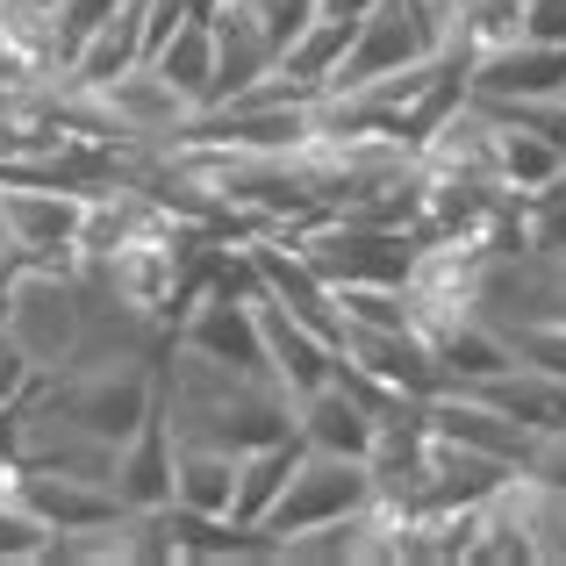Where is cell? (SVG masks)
I'll return each instance as SVG.
<instances>
[{"label": "cell", "mask_w": 566, "mask_h": 566, "mask_svg": "<svg viewBox=\"0 0 566 566\" xmlns=\"http://www.w3.org/2000/svg\"><path fill=\"white\" fill-rule=\"evenodd\" d=\"M374 502H380V488H374V467H366V459L302 452L294 481L280 488V502L259 516V531L287 553L294 538H308V531H323V524H345V516H366Z\"/></svg>", "instance_id": "obj_1"}, {"label": "cell", "mask_w": 566, "mask_h": 566, "mask_svg": "<svg viewBox=\"0 0 566 566\" xmlns=\"http://www.w3.org/2000/svg\"><path fill=\"white\" fill-rule=\"evenodd\" d=\"M43 401H51L72 430H86V438H101V444H123V438H137V423L158 409V366H80V374L43 387Z\"/></svg>", "instance_id": "obj_2"}, {"label": "cell", "mask_w": 566, "mask_h": 566, "mask_svg": "<svg viewBox=\"0 0 566 566\" xmlns=\"http://www.w3.org/2000/svg\"><path fill=\"white\" fill-rule=\"evenodd\" d=\"M0 331L29 352L36 374L51 366H72L86 352V308H80V273H14V294H8V316Z\"/></svg>", "instance_id": "obj_3"}, {"label": "cell", "mask_w": 566, "mask_h": 566, "mask_svg": "<svg viewBox=\"0 0 566 566\" xmlns=\"http://www.w3.org/2000/svg\"><path fill=\"white\" fill-rule=\"evenodd\" d=\"M86 101H94V115L108 123L115 144H172V129L193 115L187 94L151 65V57L129 65V72H115V80H101V86H86Z\"/></svg>", "instance_id": "obj_4"}, {"label": "cell", "mask_w": 566, "mask_h": 566, "mask_svg": "<svg viewBox=\"0 0 566 566\" xmlns=\"http://www.w3.org/2000/svg\"><path fill=\"white\" fill-rule=\"evenodd\" d=\"M172 352H193V359L222 366V374H237V380H273L265 331H259V302L201 294V302L180 316V331H172Z\"/></svg>", "instance_id": "obj_5"}, {"label": "cell", "mask_w": 566, "mask_h": 566, "mask_svg": "<svg viewBox=\"0 0 566 566\" xmlns=\"http://www.w3.org/2000/svg\"><path fill=\"white\" fill-rule=\"evenodd\" d=\"M14 495L51 524V538H80V531H108L123 524V495L108 481H86V473H57V467H22L14 473Z\"/></svg>", "instance_id": "obj_6"}, {"label": "cell", "mask_w": 566, "mask_h": 566, "mask_svg": "<svg viewBox=\"0 0 566 566\" xmlns=\"http://www.w3.org/2000/svg\"><path fill=\"white\" fill-rule=\"evenodd\" d=\"M345 366H359L380 395H401V401H430L444 387L438 352H430L423 331H352L345 337Z\"/></svg>", "instance_id": "obj_7"}, {"label": "cell", "mask_w": 566, "mask_h": 566, "mask_svg": "<svg viewBox=\"0 0 566 566\" xmlns=\"http://www.w3.org/2000/svg\"><path fill=\"white\" fill-rule=\"evenodd\" d=\"M473 94H502V101H559L566 94V43L538 36H510L495 51H481L467 65Z\"/></svg>", "instance_id": "obj_8"}, {"label": "cell", "mask_w": 566, "mask_h": 566, "mask_svg": "<svg viewBox=\"0 0 566 566\" xmlns=\"http://www.w3.org/2000/svg\"><path fill=\"white\" fill-rule=\"evenodd\" d=\"M259 331H265V359H273V380L287 387L294 401L316 395L323 380H337V366H345V352H337L323 331H308L302 316H287L273 294L259 302Z\"/></svg>", "instance_id": "obj_9"}, {"label": "cell", "mask_w": 566, "mask_h": 566, "mask_svg": "<svg viewBox=\"0 0 566 566\" xmlns=\"http://www.w3.org/2000/svg\"><path fill=\"white\" fill-rule=\"evenodd\" d=\"M208 22H216V80H208V108H222V101H244L251 86L273 72L280 51H273V36L259 29V14H251L244 0H222Z\"/></svg>", "instance_id": "obj_10"}, {"label": "cell", "mask_w": 566, "mask_h": 566, "mask_svg": "<svg viewBox=\"0 0 566 566\" xmlns=\"http://www.w3.org/2000/svg\"><path fill=\"white\" fill-rule=\"evenodd\" d=\"M467 395H481L488 409H502L516 430H531V438H566V380L538 374V366H510V374L467 387Z\"/></svg>", "instance_id": "obj_11"}, {"label": "cell", "mask_w": 566, "mask_h": 566, "mask_svg": "<svg viewBox=\"0 0 566 566\" xmlns=\"http://www.w3.org/2000/svg\"><path fill=\"white\" fill-rule=\"evenodd\" d=\"M172 510L237 516V452H222V444H208V438L172 444Z\"/></svg>", "instance_id": "obj_12"}, {"label": "cell", "mask_w": 566, "mask_h": 566, "mask_svg": "<svg viewBox=\"0 0 566 566\" xmlns=\"http://www.w3.org/2000/svg\"><path fill=\"white\" fill-rule=\"evenodd\" d=\"M430 352H438V374L444 387H481L495 374H510L516 352H510V331H488L481 316H452L430 331Z\"/></svg>", "instance_id": "obj_13"}, {"label": "cell", "mask_w": 566, "mask_h": 566, "mask_svg": "<svg viewBox=\"0 0 566 566\" xmlns=\"http://www.w3.org/2000/svg\"><path fill=\"white\" fill-rule=\"evenodd\" d=\"M352 29H359V22H331V14H316L308 29H294V36L280 43L273 72L294 86V94L323 101V94H331V80H337V65H345V51H352Z\"/></svg>", "instance_id": "obj_14"}, {"label": "cell", "mask_w": 566, "mask_h": 566, "mask_svg": "<svg viewBox=\"0 0 566 566\" xmlns=\"http://www.w3.org/2000/svg\"><path fill=\"white\" fill-rule=\"evenodd\" d=\"M559 172H566V151L553 137H538V129H524V123H495V187L502 193L538 201Z\"/></svg>", "instance_id": "obj_15"}, {"label": "cell", "mask_w": 566, "mask_h": 566, "mask_svg": "<svg viewBox=\"0 0 566 566\" xmlns=\"http://www.w3.org/2000/svg\"><path fill=\"white\" fill-rule=\"evenodd\" d=\"M302 430L294 438H273L259 444V452H237V524H259L265 510L280 502V488L294 481V467H302Z\"/></svg>", "instance_id": "obj_16"}, {"label": "cell", "mask_w": 566, "mask_h": 566, "mask_svg": "<svg viewBox=\"0 0 566 566\" xmlns=\"http://www.w3.org/2000/svg\"><path fill=\"white\" fill-rule=\"evenodd\" d=\"M151 65L187 94V108H208V80H216V22H208V14H187V22L151 51Z\"/></svg>", "instance_id": "obj_17"}, {"label": "cell", "mask_w": 566, "mask_h": 566, "mask_svg": "<svg viewBox=\"0 0 566 566\" xmlns=\"http://www.w3.org/2000/svg\"><path fill=\"white\" fill-rule=\"evenodd\" d=\"M337 316L352 331H416V294L409 287H337Z\"/></svg>", "instance_id": "obj_18"}, {"label": "cell", "mask_w": 566, "mask_h": 566, "mask_svg": "<svg viewBox=\"0 0 566 566\" xmlns=\"http://www.w3.org/2000/svg\"><path fill=\"white\" fill-rule=\"evenodd\" d=\"M51 545H57L51 524L14 488H0V566H36V559H51Z\"/></svg>", "instance_id": "obj_19"}, {"label": "cell", "mask_w": 566, "mask_h": 566, "mask_svg": "<svg viewBox=\"0 0 566 566\" xmlns=\"http://www.w3.org/2000/svg\"><path fill=\"white\" fill-rule=\"evenodd\" d=\"M516 366H538V374L566 380V316H538V323H516L510 331Z\"/></svg>", "instance_id": "obj_20"}, {"label": "cell", "mask_w": 566, "mask_h": 566, "mask_svg": "<svg viewBox=\"0 0 566 566\" xmlns=\"http://www.w3.org/2000/svg\"><path fill=\"white\" fill-rule=\"evenodd\" d=\"M531 259L566 265V201H531Z\"/></svg>", "instance_id": "obj_21"}, {"label": "cell", "mask_w": 566, "mask_h": 566, "mask_svg": "<svg viewBox=\"0 0 566 566\" xmlns=\"http://www.w3.org/2000/svg\"><path fill=\"white\" fill-rule=\"evenodd\" d=\"M244 8L259 14V29L273 36V51L294 36V29H308V22H316V0H244Z\"/></svg>", "instance_id": "obj_22"}, {"label": "cell", "mask_w": 566, "mask_h": 566, "mask_svg": "<svg viewBox=\"0 0 566 566\" xmlns=\"http://www.w3.org/2000/svg\"><path fill=\"white\" fill-rule=\"evenodd\" d=\"M524 36L566 43V0H524Z\"/></svg>", "instance_id": "obj_23"}, {"label": "cell", "mask_w": 566, "mask_h": 566, "mask_svg": "<svg viewBox=\"0 0 566 566\" xmlns=\"http://www.w3.org/2000/svg\"><path fill=\"white\" fill-rule=\"evenodd\" d=\"M380 0H316V14H331V22H366Z\"/></svg>", "instance_id": "obj_24"}]
</instances>
